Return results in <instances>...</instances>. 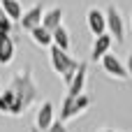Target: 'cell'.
I'll return each mask as SVG.
<instances>
[{"label":"cell","mask_w":132,"mask_h":132,"mask_svg":"<svg viewBox=\"0 0 132 132\" xmlns=\"http://www.w3.org/2000/svg\"><path fill=\"white\" fill-rule=\"evenodd\" d=\"M63 9L60 7H51V9H46L44 12V19H42V28H46L51 35H53V30H58L60 26H63Z\"/></svg>","instance_id":"cell-10"},{"label":"cell","mask_w":132,"mask_h":132,"mask_svg":"<svg viewBox=\"0 0 132 132\" xmlns=\"http://www.w3.org/2000/svg\"><path fill=\"white\" fill-rule=\"evenodd\" d=\"M14 51H16V46H14L12 35L0 32V65H9L14 60Z\"/></svg>","instance_id":"cell-11"},{"label":"cell","mask_w":132,"mask_h":132,"mask_svg":"<svg viewBox=\"0 0 132 132\" xmlns=\"http://www.w3.org/2000/svg\"><path fill=\"white\" fill-rule=\"evenodd\" d=\"M35 100H37V84L32 79V70L23 67L12 79L7 90H2V95H0V114L21 116Z\"/></svg>","instance_id":"cell-1"},{"label":"cell","mask_w":132,"mask_h":132,"mask_svg":"<svg viewBox=\"0 0 132 132\" xmlns=\"http://www.w3.org/2000/svg\"><path fill=\"white\" fill-rule=\"evenodd\" d=\"M53 46H58L60 51H70V46H72V39H70V30L65 28V26H60L58 30H53Z\"/></svg>","instance_id":"cell-14"},{"label":"cell","mask_w":132,"mask_h":132,"mask_svg":"<svg viewBox=\"0 0 132 132\" xmlns=\"http://www.w3.org/2000/svg\"><path fill=\"white\" fill-rule=\"evenodd\" d=\"M102 70H104L111 79H118V81L130 79V74H128L125 65H123V63H121V58H116L114 53H107V56L102 58Z\"/></svg>","instance_id":"cell-4"},{"label":"cell","mask_w":132,"mask_h":132,"mask_svg":"<svg viewBox=\"0 0 132 132\" xmlns=\"http://www.w3.org/2000/svg\"><path fill=\"white\" fill-rule=\"evenodd\" d=\"M12 21H9V16L2 12V7H0V32H7V35H12Z\"/></svg>","instance_id":"cell-16"},{"label":"cell","mask_w":132,"mask_h":132,"mask_svg":"<svg viewBox=\"0 0 132 132\" xmlns=\"http://www.w3.org/2000/svg\"><path fill=\"white\" fill-rule=\"evenodd\" d=\"M125 70H128V74L132 77V51L128 53V63H125Z\"/></svg>","instance_id":"cell-18"},{"label":"cell","mask_w":132,"mask_h":132,"mask_svg":"<svg viewBox=\"0 0 132 132\" xmlns=\"http://www.w3.org/2000/svg\"><path fill=\"white\" fill-rule=\"evenodd\" d=\"M44 132H67V128H65V123H63V121H56L49 130H44Z\"/></svg>","instance_id":"cell-17"},{"label":"cell","mask_w":132,"mask_h":132,"mask_svg":"<svg viewBox=\"0 0 132 132\" xmlns=\"http://www.w3.org/2000/svg\"><path fill=\"white\" fill-rule=\"evenodd\" d=\"M86 77H88V65H86V63H81V65H79V70H77V74H74V79H72V84L67 86L65 97L77 100L79 95H84V88H86Z\"/></svg>","instance_id":"cell-6"},{"label":"cell","mask_w":132,"mask_h":132,"mask_svg":"<svg viewBox=\"0 0 132 132\" xmlns=\"http://www.w3.org/2000/svg\"><path fill=\"white\" fill-rule=\"evenodd\" d=\"M104 16H107V30L109 35L116 39V42H125V23H123V14L116 5H109L104 9Z\"/></svg>","instance_id":"cell-3"},{"label":"cell","mask_w":132,"mask_h":132,"mask_svg":"<svg viewBox=\"0 0 132 132\" xmlns=\"http://www.w3.org/2000/svg\"><path fill=\"white\" fill-rule=\"evenodd\" d=\"M109 49H111V35L95 37V44H93V60H95V63H102V58L109 53Z\"/></svg>","instance_id":"cell-12"},{"label":"cell","mask_w":132,"mask_h":132,"mask_svg":"<svg viewBox=\"0 0 132 132\" xmlns=\"http://www.w3.org/2000/svg\"><path fill=\"white\" fill-rule=\"evenodd\" d=\"M30 37L35 39V44H37V46H44V49H46V46H53V35H51L46 28H42V26H39V28H35V30L30 32Z\"/></svg>","instance_id":"cell-15"},{"label":"cell","mask_w":132,"mask_h":132,"mask_svg":"<svg viewBox=\"0 0 132 132\" xmlns=\"http://www.w3.org/2000/svg\"><path fill=\"white\" fill-rule=\"evenodd\" d=\"M90 107V97L84 93V95H79L74 102H72V107L65 111V114H60V118H63V123H67V121H72V118H77V116H81L86 109Z\"/></svg>","instance_id":"cell-9"},{"label":"cell","mask_w":132,"mask_h":132,"mask_svg":"<svg viewBox=\"0 0 132 132\" xmlns=\"http://www.w3.org/2000/svg\"><path fill=\"white\" fill-rule=\"evenodd\" d=\"M56 121H53V104L46 100V102H42L39 104V111H37V121H35V130L32 132H44V130H49L51 125H53Z\"/></svg>","instance_id":"cell-8"},{"label":"cell","mask_w":132,"mask_h":132,"mask_svg":"<svg viewBox=\"0 0 132 132\" xmlns=\"http://www.w3.org/2000/svg\"><path fill=\"white\" fill-rule=\"evenodd\" d=\"M86 21H88V28H90V32H93L95 37L107 35V16H104V12H102V9L90 7V9H88V14H86Z\"/></svg>","instance_id":"cell-5"},{"label":"cell","mask_w":132,"mask_h":132,"mask_svg":"<svg viewBox=\"0 0 132 132\" xmlns=\"http://www.w3.org/2000/svg\"><path fill=\"white\" fill-rule=\"evenodd\" d=\"M0 7H2V12L9 16L12 23H14V21L21 23V19H23V7L19 5V0H0Z\"/></svg>","instance_id":"cell-13"},{"label":"cell","mask_w":132,"mask_h":132,"mask_svg":"<svg viewBox=\"0 0 132 132\" xmlns=\"http://www.w3.org/2000/svg\"><path fill=\"white\" fill-rule=\"evenodd\" d=\"M104 132H111V130H104Z\"/></svg>","instance_id":"cell-20"},{"label":"cell","mask_w":132,"mask_h":132,"mask_svg":"<svg viewBox=\"0 0 132 132\" xmlns=\"http://www.w3.org/2000/svg\"><path fill=\"white\" fill-rule=\"evenodd\" d=\"M0 95H2V88H0Z\"/></svg>","instance_id":"cell-19"},{"label":"cell","mask_w":132,"mask_h":132,"mask_svg":"<svg viewBox=\"0 0 132 132\" xmlns=\"http://www.w3.org/2000/svg\"><path fill=\"white\" fill-rule=\"evenodd\" d=\"M42 19H44V7H42V5H35V7H30L28 12H23L21 28H23V30H28V32H32L35 28H39V26H42Z\"/></svg>","instance_id":"cell-7"},{"label":"cell","mask_w":132,"mask_h":132,"mask_svg":"<svg viewBox=\"0 0 132 132\" xmlns=\"http://www.w3.org/2000/svg\"><path fill=\"white\" fill-rule=\"evenodd\" d=\"M51 65H53V70L60 74L63 84H65V86H70L81 63H77L74 58H70V53L60 51L58 46H51Z\"/></svg>","instance_id":"cell-2"}]
</instances>
